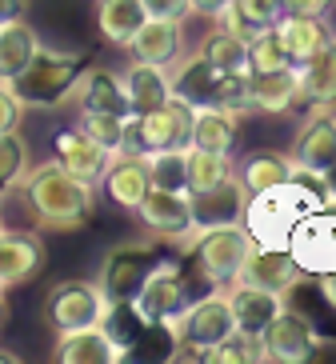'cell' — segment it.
<instances>
[{"label": "cell", "mask_w": 336, "mask_h": 364, "mask_svg": "<svg viewBox=\"0 0 336 364\" xmlns=\"http://www.w3.org/2000/svg\"><path fill=\"white\" fill-rule=\"evenodd\" d=\"M332 176H313V172L293 168V181L276 184V188H264V193H252L244 200V213H240V225L249 228L252 245L256 248H288V236H293L296 220L308 216L313 208L328 204V196L336 193Z\"/></svg>", "instance_id": "6da1fadb"}, {"label": "cell", "mask_w": 336, "mask_h": 364, "mask_svg": "<svg viewBox=\"0 0 336 364\" xmlns=\"http://www.w3.org/2000/svg\"><path fill=\"white\" fill-rule=\"evenodd\" d=\"M28 200H33V213L44 228H60V232H72L92 216V184L72 176L60 161L53 164H36L28 172Z\"/></svg>", "instance_id": "7a4b0ae2"}, {"label": "cell", "mask_w": 336, "mask_h": 364, "mask_svg": "<svg viewBox=\"0 0 336 364\" xmlns=\"http://www.w3.org/2000/svg\"><path fill=\"white\" fill-rule=\"evenodd\" d=\"M193 257H196V268L208 284L217 289H228L237 284L240 268L244 260L252 257V236L240 220H220V225H205V228H193Z\"/></svg>", "instance_id": "3957f363"}, {"label": "cell", "mask_w": 336, "mask_h": 364, "mask_svg": "<svg viewBox=\"0 0 336 364\" xmlns=\"http://www.w3.org/2000/svg\"><path fill=\"white\" fill-rule=\"evenodd\" d=\"M168 332H173V356H200L205 360L212 344H220L224 336L237 332V316H232L228 292L217 289L212 296L188 300V309L168 324Z\"/></svg>", "instance_id": "277c9868"}, {"label": "cell", "mask_w": 336, "mask_h": 364, "mask_svg": "<svg viewBox=\"0 0 336 364\" xmlns=\"http://www.w3.org/2000/svg\"><path fill=\"white\" fill-rule=\"evenodd\" d=\"M112 312V300L104 296L100 284L92 280H60L53 284V292L44 296V321L56 332L88 328V324H104Z\"/></svg>", "instance_id": "5b68a950"}, {"label": "cell", "mask_w": 336, "mask_h": 364, "mask_svg": "<svg viewBox=\"0 0 336 364\" xmlns=\"http://www.w3.org/2000/svg\"><path fill=\"white\" fill-rule=\"evenodd\" d=\"M288 252L300 264L304 277H328L336 272V208L320 204L308 216H300L288 236Z\"/></svg>", "instance_id": "8992f818"}, {"label": "cell", "mask_w": 336, "mask_h": 364, "mask_svg": "<svg viewBox=\"0 0 336 364\" xmlns=\"http://www.w3.org/2000/svg\"><path fill=\"white\" fill-rule=\"evenodd\" d=\"M188 129H193V108L185 100H164L152 112L129 117V144L132 152H168V149H188Z\"/></svg>", "instance_id": "52a82bcc"}, {"label": "cell", "mask_w": 336, "mask_h": 364, "mask_svg": "<svg viewBox=\"0 0 336 364\" xmlns=\"http://www.w3.org/2000/svg\"><path fill=\"white\" fill-rule=\"evenodd\" d=\"M185 309H188V284H185V277H180V268L176 264H152V272L144 277V284L136 289V296H132V312H136L148 328H156V324L168 328Z\"/></svg>", "instance_id": "ba28073f"}, {"label": "cell", "mask_w": 336, "mask_h": 364, "mask_svg": "<svg viewBox=\"0 0 336 364\" xmlns=\"http://www.w3.org/2000/svg\"><path fill=\"white\" fill-rule=\"evenodd\" d=\"M316 328L308 324V316L293 309H281L269 321V328L261 332V353L264 360H284V364H300L316 356Z\"/></svg>", "instance_id": "9c48e42d"}, {"label": "cell", "mask_w": 336, "mask_h": 364, "mask_svg": "<svg viewBox=\"0 0 336 364\" xmlns=\"http://www.w3.org/2000/svg\"><path fill=\"white\" fill-rule=\"evenodd\" d=\"M76 80V60L68 56H53V53H36V60L28 65V73H21L12 80L16 97L24 105H53V100L68 97V88Z\"/></svg>", "instance_id": "30bf717a"}, {"label": "cell", "mask_w": 336, "mask_h": 364, "mask_svg": "<svg viewBox=\"0 0 336 364\" xmlns=\"http://www.w3.org/2000/svg\"><path fill=\"white\" fill-rule=\"evenodd\" d=\"M136 216L156 236H185L196 228L193 193H180V188H156L152 184L148 193H144V200L136 204Z\"/></svg>", "instance_id": "8fae6325"}, {"label": "cell", "mask_w": 336, "mask_h": 364, "mask_svg": "<svg viewBox=\"0 0 336 364\" xmlns=\"http://www.w3.org/2000/svg\"><path fill=\"white\" fill-rule=\"evenodd\" d=\"M104 184V193H109L112 204L120 208H129L136 213V204L144 200V193L152 188V176H148V161H144V152H132V149H120L109 156V168L100 176Z\"/></svg>", "instance_id": "7c38bea8"}, {"label": "cell", "mask_w": 336, "mask_h": 364, "mask_svg": "<svg viewBox=\"0 0 336 364\" xmlns=\"http://www.w3.org/2000/svg\"><path fill=\"white\" fill-rule=\"evenodd\" d=\"M272 28H276L284 53H288V60H293L296 68L316 60L325 48L336 44V33H332V24L325 21V12H320V16H293V12H284Z\"/></svg>", "instance_id": "4fadbf2b"}, {"label": "cell", "mask_w": 336, "mask_h": 364, "mask_svg": "<svg viewBox=\"0 0 336 364\" xmlns=\"http://www.w3.org/2000/svg\"><path fill=\"white\" fill-rule=\"evenodd\" d=\"M300 277L304 272H300V264L293 260L288 248H252V257L244 260L237 284H252V289H264V292L284 296L288 289H296Z\"/></svg>", "instance_id": "5bb4252c"}, {"label": "cell", "mask_w": 336, "mask_h": 364, "mask_svg": "<svg viewBox=\"0 0 336 364\" xmlns=\"http://www.w3.org/2000/svg\"><path fill=\"white\" fill-rule=\"evenodd\" d=\"M124 356H129V348L104 324H88V328H72L56 336V360L65 364H112Z\"/></svg>", "instance_id": "9a60e30c"}, {"label": "cell", "mask_w": 336, "mask_h": 364, "mask_svg": "<svg viewBox=\"0 0 336 364\" xmlns=\"http://www.w3.org/2000/svg\"><path fill=\"white\" fill-rule=\"evenodd\" d=\"M44 272V245L36 232H4L0 236V289L28 284Z\"/></svg>", "instance_id": "2e32d148"}, {"label": "cell", "mask_w": 336, "mask_h": 364, "mask_svg": "<svg viewBox=\"0 0 336 364\" xmlns=\"http://www.w3.org/2000/svg\"><path fill=\"white\" fill-rule=\"evenodd\" d=\"M132 60H148V65L173 68L180 60V48H185V33H180V21H164V16H148V21L136 28L129 44Z\"/></svg>", "instance_id": "e0dca14e"}, {"label": "cell", "mask_w": 336, "mask_h": 364, "mask_svg": "<svg viewBox=\"0 0 336 364\" xmlns=\"http://www.w3.org/2000/svg\"><path fill=\"white\" fill-rule=\"evenodd\" d=\"M293 164L300 172H313V176H332L336 172V117L332 112H320L304 124L300 140H296Z\"/></svg>", "instance_id": "ac0fdd59"}, {"label": "cell", "mask_w": 336, "mask_h": 364, "mask_svg": "<svg viewBox=\"0 0 336 364\" xmlns=\"http://www.w3.org/2000/svg\"><path fill=\"white\" fill-rule=\"evenodd\" d=\"M120 88H124V100H129V112H152L161 108L164 100H173V76L168 68L148 65V60H132L120 76Z\"/></svg>", "instance_id": "d6986e66"}, {"label": "cell", "mask_w": 336, "mask_h": 364, "mask_svg": "<svg viewBox=\"0 0 336 364\" xmlns=\"http://www.w3.org/2000/svg\"><path fill=\"white\" fill-rule=\"evenodd\" d=\"M56 161L65 164L72 176H80V181H88L92 188H97L100 176H104V168H109V152L76 124V129L56 132Z\"/></svg>", "instance_id": "ffe728a7"}, {"label": "cell", "mask_w": 336, "mask_h": 364, "mask_svg": "<svg viewBox=\"0 0 336 364\" xmlns=\"http://www.w3.org/2000/svg\"><path fill=\"white\" fill-rule=\"evenodd\" d=\"M152 272V257L144 248H120L112 252L109 264H104V280H100V289L112 304H132L136 289L144 284V277Z\"/></svg>", "instance_id": "44dd1931"}, {"label": "cell", "mask_w": 336, "mask_h": 364, "mask_svg": "<svg viewBox=\"0 0 336 364\" xmlns=\"http://www.w3.org/2000/svg\"><path fill=\"white\" fill-rule=\"evenodd\" d=\"M68 97L80 105V112H116V117H132L129 100H124V88H120L116 73H104V68H92V73H80L68 88Z\"/></svg>", "instance_id": "7402d4cb"}, {"label": "cell", "mask_w": 336, "mask_h": 364, "mask_svg": "<svg viewBox=\"0 0 336 364\" xmlns=\"http://www.w3.org/2000/svg\"><path fill=\"white\" fill-rule=\"evenodd\" d=\"M228 304H232V316H237V332H249L261 341V332L269 328V321L284 309V296L264 289H252V284H228Z\"/></svg>", "instance_id": "603a6c76"}, {"label": "cell", "mask_w": 336, "mask_h": 364, "mask_svg": "<svg viewBox=\"0 0 336 364\" xmlns=\"http://www.w3.org/2000/svg\"><path fill=\"white\" fill-rule=\"evenodd\" d=\"M249 97L256 112H288L304 100L300 92V73L281 68V73H249Z\"/></svg>", "instance_id": "cb8c5ba5"}, {"label": "cell", "mask_w": 336, "mask_h": 364, "mask_svg": "<svg viewBox=\"0 0 336 364\" xmlns=\"http://www.w3.org/2000/svg\"><path fill=\"white\" fill-rule=\"evenodd\" d=\"M188 144L193 149H208V152H232V144H237V112H228L220 105L193 108Z\"/></svg>", "instance_id": "d4e9b609"}, {"label": "cell", "mask_w": 336, "mask_h": 364, "mask_svg": "<svg viewBox=\"0 0 336 364\" xmlns=\"http://www.w3.org/2000/svg\"><path fill=\"white\" fill-rule=\"evenodd\" d=\"M40 53V36L28 21H12L0 28V80L12 85L21 73H28V65Z\"/></svg>", "instance_id": "484cf974"}, {"label": "cell", "mask_w": 336, "mask_h": 364, "mask_svg": "<svg viewBox=\"0 0 336 364\" xmlns=\"http://www.w3.org/2000/svg\"><path fill=\"white\" fill-rule=\"evenodd\" d=\"M293 168H296L293 156H284V152H249L237 164V181L244 188V196H252V193H264V188L293 181Z\"/></svg>", "instance_id": "4316f807"}, {"label": "cell", "mask_w": 336, "mask_h": 364, "mask_svg": "<svg viewBox=\"0 0 336 364\" xmlns=\"http://www.w3.org/2000/svg\"><path fill=\"white\" fill-rule=\"evenodd\" d=\"M217 85H220V73L208 65L200 53H196V56H188L185 65L176 68V76H173V97L185 100L188 108L217 105Z\"/></svg>", "instance_id": "83f0119b"}, {"label": "cell", "mask_w": 336, "mask_h": 364, "mask_svg": "<svg viewBox=\"0 0 336 364\" xmlns=\"http://www.w3.org/2000/svg\"><path fill=\"white\" fill-rule=\"evenodd\" d=\"M148 21V12H144L141 0H97V28L104 41L112 44H124L136 36V28Z\"/></svg>", "instance_id": "f1b7e54d"}, {"label": "cell", "mask_w": 336, "mask_h": 364, "mask_svg": "<svg viewBox=\"0 0 336 364\" xmlns=\"http://www.w3.org/2000/svg\"><path fill=\"white\" fill-rule=\"evenodd\" d=\"M185 176L188 193H212L224 181H232V161L228 152H208V149H185Z\"/></svg>", "instance_id": "f546056e"}, {"label": "cell", "mask_w": 336, "mask_h": 364, "mask_svg": "<svg viewBox=\"0 0 336 364\" xmlns=\"http://www.w3.org/2000/svg\"><path fill=\"white\" fill-rule=\"evenodd\" d=\"M300 73V92L308 105H332L336 100V44L296 68Z\"/></svg>", "instance_id": "4dcf8cb0"}, {"label": "cell", "mask_w": 336, "mask_h": 364, "mask_svg": "<svg viewBox=\"0 0 336 364\" xmlns=\"http://www.w3.org/2000/svg\"><path fill=\"white\" fill-rule=\"evenodd\" d=\"M200 56H205L217 73H249V41L224 33V28H217V33L205 36Z\"/></svg>", "instance_id": "1f68e13d"}, {"label": "cell", "mask_w": 336, "mask_h": 364, "mask_svg": "<svg viewBox=\"0 0 336 364\" xmlns=\"http://www.w3.org/2000/svg\"><path fill=\"white\" fill-rule=\"evenodd\" d=\"M80 129L97 140L109 156L129 144V117H116V112H80Z\"/></svg>", "instance_id": "d6a6232c"}, {"label": "cell", "mask_w": 336, "mask_h": 364, "mask_svg": "<svg viewBox=\"0 0 336 364\" xmlns=\"http://www.w3.org/2000/svg\"><path fill=\"white\" fill-rule=\"evenodd\" d=\"M281 68H293V60L284 53L276 28H261L249 41V73H281Z\"/></svg>", "instance_id": "836d02e7"}, {"label": "cell", "mask_w": 336, "mask_h": 364, "mask_svg": "<svg viewBox=\"0 0 336 364\" xmlns=\"http://www.w3.org/2000/svg\"><path fill=\"white\" fill-rule=\"evenodd\" d=\"M148 161V176L156 188H180L188 193V176H185V149H168V152H144Z\"/></svg>", "instance_id": "e575fe53"}, {"label": "cell", "mask_w": 336, "mask_h": 364, "mask_svg": "<svg viewBox=\"0 0 336 364\" xmlns=\"http://www.w3.org/2000/svg\"><path fill=\"white\" fill-rule=\"evenodd\" d=\"M205 360L240 364V360H264V353H261V341H256V336H249V332H232V336H224L220 344H212V348H208Z\"/></svg>", "instance_id": "d590c367"}, {"label": "cell", "mask_w": 336, "mask_h": 364, "mask_svg": "<svg viewBox=\"0 0 336 364\" xmlns=\"http://www.w3.org/2000/svg\"><path fill=\"white\" fill-rule=\"evenodd\" d=\"M217 105L228 112H252V97H249V73H220L217 85Z\"/></svg>", "instance_id": "8d00e7d4"}, {"label": "cell", "mask_w": 336, "mask_h": 364, "mask_svg": "<svg viewBox=\"0 0 336 364\" xmlns=\"http://www.w3.org/2000/svg\"><path fill=\"white\" fill-rule=\"evenodd\" d=\"M24 176V140L16 132H0V188Z\"/></svg>", "instance_id": "74e56055"}, {"label": "cell", "mask_w": 336, "mask_h": 364, "mask_svg": "<svg viewBox=\"0 0 336 364\" xmlns=\"http://www.w3.org/2000/svg\"><path fill=\"white\" fill-rule=\"evenodd\" d=\"M240 12H244V21L252 24V28H272V24L284 16L281 0H232Z\"/></svg>", "instance_id": "f35d334b"}, {"label": "cell", "mask_w": 336, "mask_h": 364, "mask_svg": "<svg viewBox=\"0 0 336 364\" xmlns=\"http://www.w3.org/2000/svg\"><path fill=\"white\" fill-rule=\"evenodd\" d=\"M21 117H24V100L16 97V88L12 85L0 80V132H16Z\"/></svg>", "instance_id": "ab89813d"}, {"label": "cell", "mask_w": 336, "mask_h": 364, "mask_svg": "<svg viewBox=\"0 0 336 364\" xmlns=\"http://www.w3.org/2000/svg\"><path fill=\"white\" fill-rule=\"evenodd\" d=\"M148 16H164V21H185L193 12V0H141Z\"/></svg>", "instance_id": "60d3db41"}, {"label": "cell", "mask_w": 336, "mask_h": 364, "mask_svg": "<svg viewBox=\"0 0 336 364\" xmlns=\"http://www.w3.org/2000/svg\"><path fill=\"white\" fill-rule=\"evenodd\" d=\"M281 9L293 16H320L328 9V0H281Z\"/></svg>", "instance_id": "b9f144b4"}, {"label": "cell", "mask_w": 336, "mask_h": 364, "mask_svg": "<svg viewBox=\"0 0 336 364\" xmlns=\"http://www.w3.org/2000/svg\"><path fill=\"white\" fill-rule=\"evenodd\" d=\"M24 12H28V0H0V28L12 21H24Z\"/></svg>", "instance_id": "7bdbcfd3"}, {"label": "cell", "mask_w": 336, "mask_h": 364, "mask_svg": "<svg viewBox=\"0 0 336 364\" xmlns=\"http://www.w3.org/2000/svg\"><path fill=\"white\" fill-rule=\"evenodd\" d=\"M232 0H193V12H200V16H217L220 9H228Z\"/></svg>", "instance_id": "ee69618b"}, {"label": "cell", "mask_w": 336, "mask_h": 364, "mask_svg": "<svg viewBox=\"0 0 336 364\" xmlns=\"http://www.w3.org/2000/svg\"><path fill=\"white\" fill-rule=\"evenodd\" d=\"M320 289L328 292V300L336 304V272H328V277H320Z\"/></svg>", "instance_id": "f6af8a7d"}, {"label": "cell", "mask_w": 336, "mask_h": 364, "mask_svg": "<svg viewBox=\"0 0 336 364\" xmlns=\"http://www.w3.org/2000/svg\"><path fill=\"white\" fill-rule=\"evenodd\" d=\"M0 360H4V364H12V360H21V356L12 353V348H0Z\"/></svg>", "instance_id": "bcb514c9"}, {"label": "cell", "mask_w": 336, "mask_h": 364, "mask_svg": "<svg viewBox=\"0 0 336 364\" xmlns=\"http://www.w3.org/2000/svg\"><path fill=\"white\" fill-rule=\"evenodd\" d=\"M4 316H9V304H4V289H0V324H4Z\"/></svg>", "instance_id": "7dc6e473"}, {"label": "cell", "mask_w": 336, "mask_h": 364, "mask_svg": "<svg viewBox=\"0 0 336 364\" xmlns=\"http://www.w3.org/2000/svg\"><path fill=\"white\" fill-rule=\"evenodd\" d=\"M0 236H4V225H0Z\"/></svg>", "instance_id": "c3c4849f"}]
</instances>
